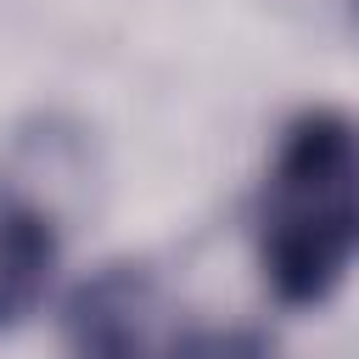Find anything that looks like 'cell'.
Returning a JSON list of instances; mask_svg holds the SVG:
<instances>
[{"label":"cell","mask_w":359,"mask_h":359,"mask_svg":"<svg viewBox=\"0 0 359 359\" xmlns=\"http://www.w3.org/2000/svg\"><path fill=\"white\" fill-rule=\"evenodd\" d=\"M168 359H280L275 342L252 325H208V331H180Z\"/></svg>","instance_id":"cell-4"},{"label":"cell","mask_w":359,"mask_h":359,"mask_svg":"<svg viewBox=\"0 0 359 359\" xmlns=\"http://www.w3.org/2000/svg\"><path fill=\"white\" fill-rule=\"evenodd\" d=\"M62 264V219L22 180H0V337L28 325Z\"/></svg>","instance_id":"cell-3"},{"label":"cell","mask_w":359,"mask_h":359,"mask_svg":"<svg viewBox=\"0 0 359 359\" xmlns=\"http://www.w3.org/2000/svg\"><path fill=\"white\" fill-rule=\"evenodd\" d=\"M67 359H168L180 331L151 264L118 258L84 275L62 314Z\"/></svg>","instance_id":"cell-2"},{"label":"cell","mask_w":359,"mask_h":359,"mask_svg":"<svg viewBox=\"0 0 359 359\" xmlns=\"http://www.w3.org/2000/svg\"><path fill=\"white\" fill-rule=\"evenodd\" d=\"M258 269L275 303L320 309L359 269V118L303 107L264 168Z\"/></svg>","instance_id":"cell-1"},{"label":"cell","mask_w":359,"mask_h":359,"mask_svg":"<svg viewBox=\"0 0 359 359\" xmlns=\"http://www.w3.org/2000/svg\"><path fill=\"white\" fill-rule=\"evenodd\" d=\"M353 11H359V0H353Z\"/></svg>","instance_id":"cell-5"}]
</instances>
